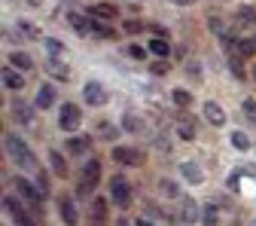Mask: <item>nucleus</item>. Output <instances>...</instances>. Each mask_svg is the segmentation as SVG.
Listing matches in <instances>:
<instances>
[{
  "label": "nucleus",
  "mask_w": 256,
  "mask_h": 226,
  "mask_svg": "<svg viewBox=\"0 0 256 226\" xmlns=\"http://www.w3.org/2000/svg\"><path fill=\"white\" fill-rule=\"evenodd\" d=\"M122 31H125V34H140V31H144V22L128 19V22H122Z\"/></svg>",
  "instance_id": "obj_33"
},
{
  "label": "nucleus",
  "mask_w": 256,
  "mask_h": 226,
  "mask_svg": "<svg viewBox=\"0 0 256 226\" xmlns=\"http://www.w3.org/2000/svg\"><path fill=\"white\" fill-rule=\"evenodd\" d=\"M37 186H40V189H46V192H49V177H46V174H43V171H40V183H37Z\"/></svg>",
  "instance_id": "obj_40"
},
{
  "label": "nucleus",
  "mask_w": 256,
  "mask_h": 226,
  "mask_svg": "<svg viewBox=\"0 0 256 226\" xmlns=\"http://www.w3.org/2000/svg\"><path fill=\"white\" fill-rule=\"evenodd\" d=\"M92 226H107V202L104 199L92 202Z\"/></svg>",
  "instance_id": "obj_16"
},
{
  "label": "nucleus",
  "mask_w": 256,
  "mask_h": 226,
  "mask_svg": "<svg viewBox=\"0 0 256 226\" xmlns=\"http://www.w3.org/2000/svg\"><path fill=\"white\" fill-rule=\"evenodd\" d=\"M150 71H152L156 77H165V74L171 71V64H168V58H158V61H152V64H150Z\"/></svg>",
  "instance_id": "obj_32"
},
{
  "label": "nucleus",
  "mask_w": 256,
  "mask_h": 226,
  "mask_svg": "<svg viewBox=\"0 0 256 226\" xmlns=\"http://www.w3.org/2000/svg\"><path fill=\"white\" fill-rule=\"evenodd\" d=\"M116 16H119V7L116 4H94L92 7V19L107 22V19H116Z\"/></svg>",
  "instance_id": "obj_14"
},
{
  "label": "nucleus",
  "mask_w": 256,
  "mask_h": 226,
  "mask_svg": "<svg viewBox=\"0 0 256 226\" xmlns=\"http://www.w3.org/2000/svg\"><path fill=\"white\" fill-rule=\"evenodd\" d=\"M180 217L189 223V220H196L198 217V205L196 202H192V199H183V211H180Z\"/></svg>",
  "instance_id": "obj_30"
},
{
  "label": "nucleus",
  "mask_w": 256,
  "mask_h": 226,
  "mask_svg": "<svg viewBox=\"0 0 256 226\" xmlns=\"http://www.w3.org/2000/svg\"><path fill=\"white\" fill-rule=\"evenodd\" d=\"M180 171H183V177H186V180H192V183H202V168H198V165L183 162V165H180Z\"/></svg>",
  "instance_id": "obj_28"
},
{
  "label": "nucleus",
  "mask_w": 256,
  "mask_h": 226,
  "mask_svg": "<svg viewBox=\"0 0 256 226\" xmlns=\"http://www.w3.org/2000/svg\"><path fill=\"white\" fill-rule=\"evenodd\" d=\"M58 208H61V220L68 223V226H80V220H76V208H74L70 196H61V199H58Z\"/></svg>",
  "instance_id": "obj_11"
},
{
  "label": "nucleus",
  "mask_w": 256,
  "mask_h": 226,
  "mask_svg": "<svg viewBox=\"0 0 256 226\" xmlns=\"http://www.w3.org/2000/svg\"><path fill=\"white\" fill-rule=\"evenodd\" d=\"M122 128H125V132H140L144 122H140L134 113H125V116H122Z\"/></svg>",
  "instance_id": "obj_31"
},
{
  "label": "nucleus",
  "mask_w": 256,
  "mask_h": 226,
  "mask_svg": "<svg viewBox=\"0 0 256 226\" xmlns=\"http://www.w3.org/2000/svg\"><path fill=\"white\" fill-rule=\"evenodd\" d=\"M235 19H238L241 28H253V25H256V10H253V7H241Z\"/></svg>",
  "instance_id": "obj_25"
},
{
  "label": "nucleus",
  "mask_w": 256,
  "mask_h": 226,
  "mask_svg": "<svg viewBox=\"0 0 256 226\" xmlns=\"http://www.w3.org/2000/svg\"><path fill=\"white\" fill-rule=\"evenodd\" d=\"M80 119H82V113H80L76 104H64L61 113H58V125L64 128V132H74V128L80 125Z\"/></svg>",
  "instance_id": "obj_6"
},
{
  "label": "nucleus",
  "mask_w": 256,
  "mask_h": 226,
  "mask_svg": "<svg viewBox=\"0 0 256 226\" xmlns=\"http://www.w3.org/2000/svg\"><path fill=\"white\" fill-rule=\"evenodd\" d=\"M49 162H52V171H55L58 177H68V174H70L68 162H64V156H61L58 150H52V153H49Z\"/></svg>",
  "instance_id": "obj_21"
},
{
  "label": "nucleus",
  "mask_w": 256,
  "mask_h": 226,
  "mask_svg": "<svg viewBox=\"0 0 256 226\" xmlns=\"http://www.w3.org/2000/svg\"><path fill=\"white\" fill-rule=\"evenodd\" d=\"M52 104H55V89H52V86H43V89L37 92V107L46 110V107H52Z\"/></svg>",
  "instance_id": "obj_22"
},
{
  "label": "nucleus",
  "mask_w": 256,
  "mask_h": 226,
  "mask_svg": "<svg viewBox=\"0 0 256 226\" xmlns=\"http://www.w3.org/2000/svg\"><path fill=\"white\" fill-rule=\"evenodd\" d=\"M202 217H204V223H208V226H216V208H214V205H204Z\"/></svg>",
  "instance_id": "obj_34"
},
{
  "label": "nucleus",
  "mask_w": 256,
  "mask_h": 226,
  "mask_svg": "<svg viewBox=\"0 0 256 226\" xmlns=\"http://www.w3.org/2000/svg\"><path fill=\"white\" fill-rule=\"evenodd\" d=\"M46 77L58 80V83H68L70 80V64L68 61H61V58H46Z\"/></svg>",
  "instance_id": "obj_5"
},
{
  "label": "nucleus",
  "mask_w": 256,
  "mask_h": 226,
  "mask_svg": "<svg viewBox=\"0 0 256 226\" xmlns=\"http://www.w3.org/2000/svg\"><path fill=\"white\" fill-rule=\"evenodd\" d=\"M229 52H235V55H241V58H253V55H256V40L241 37V40H235V43H232V49H229Z\"/></svg>",
  "instance_id": "obj_13"
},
{
  "label": "nucleus",
  "mask_w": 256,
  "mask_h": 226,
  "mask_svg": "<svg viewBox=\"0 0 256 226\" xmlns=\"http://www.w3.org/2000/svg\"><path fill=\"white\" fill-rule=\"evenodd\" d=\"M174 4H180V7H189V4H196V0H174Z\"/></svg>",
  "instance_id": "obj_41"
},
{
  "label": "nucleus",
  "mask_w": 256,
  "mask_h": 226,
  "mask_svg": "<svg viewBox=\"0 0 256 226\" xmlns=\"http://www.w3.org/2000/svg\"><path fill=\"white\" fill-rule=\"evenodd\" d=\"M4 208H6V214H10V217H12V220L18 223V226H37L34 220H30V217H28V214L22 211V205H18V202H16L12 196H6V199H4Z\"/></svg>",
  "instance_id": "obj_9"
},
{
  "label": "nucleus",
  "mask_w": 256,
  "mask_h": 226,
  "mask_svg": "<svg viewBox=\"0 0 256 226\" xmlns=\"http://www.w3.org/2000/svg\"><path fill=\"white\" fill-rule=\"evenodd\" d=\"M12 116L16 119H22L24 125H30V128H37V119H34V113H30V107L28 104H12Z\"/></svg>",
  "instance_id": "obj_20"
},
{
  "label": "nucleus",
  "mask_w": 256,
  "mask_h": 226,
  "mask_svg": "<svg viewBox=\"0 0 256 226\" xmlns=\"http://www.w3.org/2000/svg\"><path fill=\"white\" fill-rule=\"evenodd\" d=\"M138 226H152V223H150V220H144V217H140V220H138Z\"/></svg>",
  "instance_id": "obj_42"
},
{
  "label": "nucleus",
  "mask_w": 256,
  "mask_h": 226,
  "mask_svg": "<svg viewBox=\"0 0 256 226\" xmlns=\"http://www.w3.org/2000/svg\"><path fill=\"white\" fill-rule=\"evenodd\" d=\"M177 135H180L183 141H192V138H196V125H192L186 116H180V119H177Z\"/></svg>",
  "instance_id": "obj_26"
},
{
  "label": "nucleus",
  "mask_w": 256,
  "mask_h": 226,
  "mask_svg": "<svg viewBox=\"0 0 256 226\" xmlns=\"http://www.w3.org/2000/svg\"><path fill=\"white\" fill-rule=\"evenodd\" d=\"M16 31H18V34H24L28 40H40V37H43V34H40V28H37V25H30V22H18Z\"/></svg>",
  "instance_id": "obj_27"
},
{
  "label": "nucleus",
  "mask_w": 256,
  "mask_h": 226,
  "mask_svg": "<svg viewBox=\"0 0 256 226\" xmlns=\"http://www.w3.org/2000/svg\"><path fill=\"white\" fill-rule=\"evenodd\" d=\"M110 199H113L119 208H128V205H132V186H128V180H125L122 174H116V177L110 180Z\"/></svg>",
  "instance_id": "obj_2"
},
{
  "label": "nucleus",
  "mask_w": 256,
  "mask_h": 226,
  "mask_svg": "<svg viewBox=\"0 0 256 226\" xmlns=\"http://www.w3.org/2000/svg\"><path fill=\"white\" fill-rule=\"evenodd\" d=\"M229 68H232V74H235L238 80H244V68H241V64H238L235 58H229Z\"/></svg>",
  "instance_id": "obj_38"
},
{
  "label": "nucleus",
  "mask_w": 256,
  "mask_h": 226,
  "mask_svg": "<svg viewBox=\"0 0 256 226\" xmlns=\"http://www.w3.org/2000/svg\"><path fill=\"white\" fill-rule=\"evenodd\" d=\"M98 177H101V165H98V159H88L86 168H82V174H80V192H82V196H88V192L94 189Z\"/></svg>",
  "instance_id": "obj_3"
},
{
  "label": "nucleus",
  "mask_w": 256,
  "mask_h": 226,
  "mask_svg": "<svg viewBox=\"0 0 256 226\" xmlns=\"http://www.w3.org/2000/svg\"><path fill=\"white\" fill-rule=\"evenodd\" d=\"M92 34L98 37V40H113V37H116V31H113L110 25H104L101 19H92Z\"/></svg>",
  "instance_id": "obj_18"
},
{
  "label": "nucleus",
  "mask_w": 256,
  "mask_h": 226,
  "mask_svg": "<svg viewBox=\"0 0 256 226\" xmlns=\"http://www.w3.org/2000/svg\"><path fill=\"white\" fill-rule=\"evenodd\" d=\"M150 52H152V55H158V58H168V52H171V46H168V43H165L162 37H156V40L150 43Z\"/></svg>",
  "instance_id": "obj_29"
},
{
  "label": "nucleus",
  "mask_w": 256,
  "mask_h": 226,
  "mask_svg": "<svg viewBox=\"0 0 256 226\" xmlns=\"http://www.w3.org/2000/svg\"><path fill=\"white\" fill-rule=\"evenodd\" d=\"M82 98H86V104H92V107H101V104H107V92H104V86L101 83H86L82 86Z\"/></svg>",
  "instance_id": "obj_7"
},
{
  "label": "nucleus",
  "mask_w": 256,
  "mask_h": 226,
  "mask_svg": "<svg viewBox=\"0 0 256 226\" xmlns=\"http://www.w3.org/2000/svg\"><path fill=\"white\" fill-rule=\"evenodd\" d=\"M113 159H116V165H140L144 162L140 150H134V147H113Z\"/></svg>",
  "instance_id": "obj_8"
},
{
  "label": "nucleus",
  "mask_w": 256,
  "mask_h": 226,
  "mask_svg": "<svg viewBox=\"0 0 256 226\" xmlns=\"http://www.w3.org/2000/svg\"><path fill=\"white\" fill-rule=\"evenodd\" d=\"M68 22H70V28L76 31L80 37H88V34H92V22H88L82 13H68Z\"/></svg>",
  "instance_id": "obj_12"
},
{
  "label": "nucleus",
  "mask_w": 256,
  "mask_h": 226,
  "mask_svg": "<svg viewBox=\"0 0 256 226\" xmlns=\"http://www.w3.org/2000/svg\"><path fill=\"white\" fill-rule=\"evenodd\" d=\"M10 64H12V68H18V71H30V68H34V61H30L28 52H12L10 55Z\"/></svg>",
  "instance_id": "obj_23"
},
{
  "label": "nucleus",
  "mask_w": 256,
  "mask_h": 226,
  "mask_svg": "<svg viewBox=\"0 0 256 226\" xmlns=\"http://www.w3.org/2000/svg\"><path fill=\"white\" fill-rule=\"evenodd\" d=\"M0 80H4V86H6V89H22V86H24L22 74H18V71H12V68H4V71H0Z\"/></svg>",
  "instance_id": "obj_17"
},
{
  "label": "nucleus",
  "mask_w": 256,
  "mask_h": 226,
  "mask_svg": "<svg viewBox=\"0 0 256 226\" xmlns=\"http://www.w3.org/2000/svg\"><path fill=\"white\" fill-rule=\"evenodd\" d=\"M244 113H247V119H253V122H256V101H253V98H247V101H244Z\"/></svg>",
  "instance_id": "obj_36"
},
{
  "label": "nucleus",
  "mask_w": 256,
  "mask_h": 226,
  "mask_svg": "<svg viewBox=\"0 0 256 226\" xmlns=\"http://www.w3.org/2000/svg\"><path fill=\"white\" fill-rule=\"evenodd\" d=\"M171 101H174L180 110H186V107H192V92H186V89H174V92H171Z\"/></svg>",
  "instance_id": "obj_24"
},
{
  "label": "nucleus",
  "mask_w": 256,
  "mask_h": 226,
  "mask_svg": "<svg viewBox=\"0 0 256 226\" xmlns=\"http://www.w3.org/2000/svg\"><path fill=\"white\" fill-rule=\"evenodd\" d=\"M16 186H18V196H22V199L28 202V208L34 211V214H40V211H43V208H40V205H43V199H40V192H37L34 186H30L28 180H22V177L16 180Z\"/></svg>",
  "instance_id": "obj_4"
},
{
  "label": "nucleus",
  "mask_w": 256,
  "mask_h": 226,
  "mask_svg": "<svg viewBox=\"0 0 256 226\" xmlns=\"http://www.w3.org/2000/svg\"><path fill=\"white\" fill-rule=\"evenodd\" d=\"M128 55L132 58H146V49L144 46H128Z\"/></svg>",
  "instance_id": "obj_39"
},
{
  "label": "nucleus",
  "mask_w": 256,
  "mask_h": 226,
  "mask_svg": "<svg viewBox=\"0 0 256 226\" xmlns=\"http://www.w3.org/2000/svg\"><path fill=\"white\" fill-rule=\"evenodd\" d=\"M88 150H92V138H88V135L68 138V153H70V156H86Z\"/></svg>",
  "instance_id": "obj_10"
},
{
  "label": "nucleus",
  "mask_w": 256,
  "mask_h": 226,
  "mask_svg": "<svg viewBox=\"0 0 256 226\" xmlns=\"http://www.w3.org/2000/svg\"><path fill=\"white\" fill-rule=\"evenodd\" d=\"M46 46H49V49H52V55H55V58H58V55H61V52H64V46H61V43H58V40H52V37H46Z\"/></svg>",
  "instance_id": "obj_37"
},
{
  "label": "nucleus",
  "mask_w": 256,
  "mask_h": 226,
  "mask_svg": "<svg viewBox=\"0 0 256 226\" xmlns=\"http://www.w3.org/2000/svg\"><path fill=\"white\" fill-rule=\"evenodd\" d=\"M253 226H256V223H253Z\"/></svg>",
  "instance_id": "obj_45"
},
{
  "label": "nucleus",
  "mask_w": 256,
  "mask_h": 226,
  "mask_svg": "<svg viewBox=\"0 0 256 226\" xmlns=\"http://www.w3.org/2000/svg\"><path fill=\"white\" fill-rule=\"evenodd\" d=\"M253 80H256V68H253Z\"/></svg>",
  "instance_id": "obj_44"
},
{
  "label": "nucleus",
  "mask_w": 256,
  "mask_h": 226,
  "mask_svg": "<svg viewBox=\"0 0 256 226\" xmlns=\"http://www.w3.org/2000/svg\"><path fill=\"white\" fill-rule=\"evenodd\" d=\"M232 144H235L238 150H247V147H250V141H247V135H241V132H235V135H232Z\"/></svg>",
  "instance_id": "obj_35"
},
{
  "label": "nucleus",
  "mask_w": 256,
  "mask_h": 226,
  "mask_svg": "<svg viewBox=\"0 0 256 226\" xmlns=\"http://www.w3.org/2000/svg\"><path fill=\"white\" fill-rule=\"evenodd\" d=\"M4 144H6V153L16 159V162H18L22 168H37L34 153H30V147H28L18 135H6V138H4Z\"/></svg>",
  "instance_id": "obj_1"
},
{
  "label": "nucleus",
  "mask_w": 256,
  "mask_h": 226,
  "mask_svg": "<svg viewBox=\"0 0 256 226\" xmlns=\"http://www.w3.org/2000/svg\"><path fill=\"white\" fill-rule=\"evenodd\" d=\"M204 116H208L210 125H222V122H226V110H222L216 101H208L204 104Z\"/></svg>",
  "instance_id": "obj_15"
},
{
  "label": "nucleus",
  "mask_w": 256,
  "mask_h": 226,
  "mask_svg": "<svg viewBox=\"0 0 256 226\" xmlns=\"http://www.w3.org/2000/svg\"><path fill=\"white\" fill-rule=\"evenodd\" d=\"M94 135L104 138V141H116L119 125H113V122H94Z\"/></svg>",
  "instance_id": "obj_19"
},
{
  "label": "nucleus",
  "mask_w": 256,
  "mask_h": 226,
  "mask_svg": "<svg viewBox=\"0 0 256 226\" xmlns=\"http://www.w3.org/2000/svg\"><path fill=\"white\" fill-rule=\"evenodd\" d=\"M28 4H34V7H40V0H28Z\"/></svg>",
  "instance_id": "obj_43"
}]
</instances>
